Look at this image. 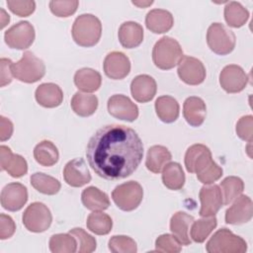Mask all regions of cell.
Returning <instances> with one entry per match:
<instances>
[{"mask_svg": "<svg viewBox=\"0 0 253 253\" xmlns=\"http://www.w3.org/2000/svg\"><path fill=\"white\" fill-rule=\"evenodd\" d=\"M13 129L14 127H13L12 122L9 119L1 116L0 117V140L5 141L9 139L13 134Z\"/></svg>", "mask_w": 253, "mask_h": 253, "instance_id": "c3c4849f", "label": "cell"}, {"mask_svg": "<svg viewBox=\"0 0 253 253\" xmlns=\"http://www.w3.org/2000/svg\"><path fill=\"white\" fill-rule=\"evenodd\" d=\"M49 250L52 253H74L77 250V240L70 233H57L49 238Z\"/></svg>", "mask_w": 253, "mask_h": 253, "instance_id": "d590c367", "label": "cell"}, {"mask_svg": "<svg viewBox=\"0 0 253 253\" xmlns=\"http://www.w3.org/2000/svg\"><path fill=\"white\" fill-rule=\"evenodd\" d=\"M222 176V168L218 166L214 161H211L205 169L197 174L198 180L205 184L211 185Z\"/></svg>", "mask_w": 253, "mask_h": 253, "instance_id": "7bdbcfd3", "label": "cell"}, {"mask_svg": "<svg viewBox=\"0 0 253 253\" xmlns=\"http://www.w3.org/2000/svg\"><path fill=\"white\" fill-rule=\"evenodd\" d=\"M183 115L190 126L195 127L200 126L206 119V103L200 97L192 96L187 98L183 105Z\"/></svg>", "mask_w": 253, "mask_h": 253, "instance_id": "44dd1931", "label": "cell"}, {"mask_svg": "<svg viewBox=\"0 0 253 253\" xmlns=\"http://www.w3.org/2000/svg\"><path fill=\"white\" fill-rule=\"evenodd\" d=\"M12 60L9 58H4L2 57L0 59V66H1V87H4L8 84L11 83L12 81Z\"/></svg>", "mask_w": 253, "mask_h": 253, "instance_id": "7dc6e473", "label": "cell"}, {"mask_svg": "<svg viewBox=\"0 0 253 253\" xmlns=\"http://www.w3.org/2000/svg\"><path fill=\"white\" fill-rule=\"evenodd\" d=\"M24 226L31 232L45 231L51 224L52 215L49 209L41 202L32 203L25 210L22 216Z\"/></svg>", "mask_w": 253, "mask_h": 253, "instance_id": "ba28073f", "label": "cell"}, {"mask_svg": "<svg viewBox=\"0 0 253 253\" xmlns=\"http://www.w3.org/2000/svg\"><path fill=\"white\" fill-rule=\"evenodd\" d=\"M253 215V203L246 195L237 197L225 211V222L239 225L248 222Z\"/></svg>", "mask_w": 253, "mask_h": 253, "instance_id": "9a60e30c", "label": "cell"}, {"mask_svg": "<svg viewBox=\"0 0 253 253\" xmlns=\"http://www.w3.org/2000/svg\"><path fill=\"white\" fill-rule=\"evenodd\" d=\"M157 91L156 81L147 74L135 76L130 83V93L133 99L139 103L151 101Z\"/></svg>", "mask_w": 253, "mask_h": 253, "instance_id": "d6986e66", "label": "cell"}, {"mask_svg": "<svg viewBox=\"0 0 253 253\" xmlns=\"http://www.w3.org/2000/svg\"><path fill=\"white\" fill-rule=\"evenodd\" d=\"M206 249L209 253H244L247 243L231 230L221 228L210 238Z\"/></svg>", "mask_w": 253, "mask_h": 253, "instance_id": "5b68a950", "label": "cell"}, {"mask_svg": "<svg viewBox=\"0 0 253 253\" xmlns=\"http://www.w3.org/2000/svg\"><path fill=\"white\" fill-rule=\"evenodd\" d=\"M201 201V210L199 214L202 217L213 216L223 205L222 193L217 185L204 186L199 193Z\"/></svg>", "mask_w": 253, "mask_h": 253, "instance_id": "5bb4252c", "label": "cell"}, {"mask_svg": "<svg viewBox=\"0 0 253 253\" xmlns=\"http://www.w3.org/2000/svg\"><path fill=\"white\" fill-rule=\"evenodd\" d=\"M36 33L34 26L28 21H20L13 25L4 34L6 44L15 49H26L35 41Z\"/></svg>", "mask_w": 253, "mask_h": 253, "instance_id": "9c48e42d", "label": "cell"}, {"mask_svg": "<svg viewBox=\"0 0 253 253\" xmlns=\"http://www.w3.org/2000/svg\"><path fill=\"white\" fill-rule=\"evenodd\" d=\"M12 155H13V152L10 147H8L6 145L0 146V166H1L2 171L5 170L6 164Z\"/></svg>", "mask_w": 253, "mask_h": 253, "instance_id": "681fc988", "label": "cell"}, {"mask_svg": "<svg viewBox=\"0 0 253 253\" xmlns=\"http://www.w3.org/2000/svg\"><path fill=\"white\" fill-rule=\"evenodd\" d=\"M74 84L79 90L85 93H92L100 88L102 84V77L97 70L84 67L75 72Z\"/></svg>", "mask_w": 253, "mask_h": 253, "instance_id": "d4e9b609", "label": "cell"}, {"mask_svg": "<svg viewBox=\"0 0 253 253\" xmlns=\"http://www.w3.org/2000/svg\"><path fill=\"white\" fill-rule=\"evenodd\" d=\"M155 112L157 117L163 123H174L179 117V103L171 96H160L155 101Z\"/></svg>", "mask_w": 253, "mask_h": 253, "instance_id": "4316f807", "label": "cell"}, {"mask_svg": "<svg viewBox=\"0 0 253 253\" xmlns=\"http://www.w3.org/2000/svg\"><path fill=\"white\" fill-rule=\"evenodd\" d=\"M109 249L113 253H135L137 246L135 241L126 235H114L109 240Z\"/></svg>", "mask_w": 253, "mask_h": 253, "instance_id": "74e56055", "label": "cell"}, {"mask_svg": "<svg viewBox=\"0 0 253 253\" xmlns=\"http://www.w3.org/2000/svg\"><path fill=\"white\" fill-rule=\"evenodd\" d=\"M249 18L248 10L239 2L230 1L224 7V19L229 27L240 28Z\"/></svg>", "mask_w": 253, "mask_h": 253, "instance_id": "1f68e13d", "label": "cell"}, {"mask_svg": "<svg viewBox=\"0 0 253 253\" xmlns=\"http://www.w3.org/2000/svg\"><path fill=\"white\" fill-rule=\"evenodd\" d=\"M81 201L84 207L90 211H105L110 207V200L106 193L91 186L83 190Z\"/></svg>", "mask_w": 253, "mask_h": 253, "instance_id": "83f0119b", "label": "cell"}, {"mask_svg": "<svg viewBox=\"0 0 253 253\" xmlns=\"http://www.w3.org/2000/svg\"><path fill=\"white\" fill-rule=\"evenodd\" d=\"M1 206L9 211H20L28 201V191L21 183L7 184L1 191Z\"/></svg>", "mask_w": 253, "mask_h": 253, "instance_id": "4fadbf2b", "label": "cell"}, {"mask_svg": "<svg viewBox=\"0 0 253 253\" xmlns=\"http://www.w3.org/2000/svg\"><path fill=\"white\" fill-rule=\"evenodd\" d=\"M98 98L95 95L76 92L71 99V109L79 117H89L98 108Z\"/></svg>", "mask_w": 253, "mask_h": 253, "instance_id": "f1b7e54d", "label": "cell"}, {"mask_svg": "<svg viewBox=\"0 0 253 253\" xmlns=\"http://www.w3.org/2000/svg\"><path fill=\"white\" fill-rule=\"evenodd\" d=\"M220 187L222 190L223 205L227 206L242 194L244 190V183L239 177L228 176L221 181Z\"/></svg>", "mask_w": 253, "mask_h": 253, "instance_id": "8d00e7d4", "label": "cell"}, {"mask_svg": "<svg viewBox=\"0 0 253 253\" xmlns=\"http://www.w3.org/2000/svg\"><path fill=\"white\" fill-rule=\"evenodd\" d=\"M69 233L76 238L79 244V253H91L95 251L97 246L96 239L92 235L87 233L84 229L80 227H75L70 229Z\"/></svg>", "mask_w": 253, "mask_h": 253, "instance_id": "f35d334b", "label": "cell"}, {"mask_svg": "<svg viewBox=\"0 0 253 253\" xmlns=\"http://www.w3.org/2000/svg\"><path fill=\"white\" fill-rule=\"evenodd\" d=\"M79 2L77 0H68V1H57L52 0L49 2V9L53 15L60 18H66L73 15L77 8Z\"/></svg>", "mask_w": 253, "mask_h": 253, "instance_id": "60d3db41", "label": "cell"}, {"mask_svg": "<svg viewBox=\"0 0 253 253\" xmlns=\"http://www.w3.org/2000/svg\"><path fill=\"white\" fill-rule=\"evenodd\" d=\"M178 76L188 85H199L206 79L204 63L193 56H183L178 64Z\"/></svg>", "mask_w": 253, "mask_h": 253, "instance_id": "8fae6325", "label": "cell"}, {"mask_svg": "<svg viewBox=\"0 0 253 253\" xmlns=\"http://www.w3.org/2000/svg\"><path fill=\"white\" fill-rule=\"evenodd\" d=\"M162 182L169 190L182 189L185 184V174L182 166L177 162H169L162 170Z\"/></svg>", "mask_w": 253, "mask_h": 253, "instance_id": "4dcf8cb0", "label": "cell"}, {"mask_svg": "<svg viewBox=\"0 0 253 253\" xmlns=\"http://www.w3.org/2000/svg\"><path fill=\"white\" fill-rule=\"evenodd\" d=\"M6 3L9 10L19 17H28L33 14L36 9L35 1L31 0H8Z\"/></svg>", "mask_w": 253, "mask_h": 253, "instance_id": "ee69618b", "label": "cell"}, {"mask_svg": "<svg viewBox=\"0 0 253 253\" xmlns=\"http://www.w3.org/2000/svg\"><path fill=\"white\" fill-rule=\"evenodd\" d=\"M184 161L188 172L198 174L213 160L211 152L208 146L196 143L187 149Z\"/></svg>", "mask_w": 253, "mask_h": 253, "instance_id": "e0dca14e", "label": "cell"}, {"mask_svg": "<svg viewBox=\"0 0 253 253\" xmlns=\"http://www.w3.org/2000/svg\"><path fill=\"white\" fill-rule=\"evenodd\" d=\"M34 158L42 166H53L59 158L58 149L50 140H42L34 148Z\"/></svg>", "mask_w": 253, "mask_h": 253, "instance_id": "f546056e", "label": "cell"}, {"mask_svg": "<svg viewBox=\"0 0 253 253\" xmlns=\"http://www.w3.org/2000/svg\"><path fill=\"white\" fill-rule=\"evenodd\" d=\"M216 225H217V219L215 215L203 217L196 221L194 220L190 230V235L192 240L197 243L204 242L211 233V231L216 227Z\"/></svg>", "mask_w": 253, "mask_h": 253, "instance_id": "e575fe53", "label": "cell"}, {"mask_svg": "<svg viewBox=\"0 0 253 253\" xmlns=\"http://www.w3.org/2000/svg\"><path fill=\"white\" fill-rule=\"evenodd\" d=\"M143 157V144L137 132L124 125H108L89 139L86 158L101 178L116 181L130 176Z\"/></svg>", "mask_w": 253, "mask_h": 253, "instance_id": "6da1fadb", "label": "cell"}, {"mask_svg": "<svg viewBox=\"0 0 253 253\" xmlns=\"http://www.w3.org/2000/svg\"><path fill=\"white\" fill-rule=\"evenodd\" d=\"M107 108L109 114L118 120L133 122L138 117V107L127 96L122 94L110 97Z\"/></svg>", "mask_w": 253, "mask_h": 253, "instance_id": "7c38bea8", "label": "cell"}, {"mask_svg": "<svg viewBox=\"0 0 253 253\" xmlns=\"http://www.w3.org/2000/svg\"><path fill=\"white\" fill-rule=\"evenodd\" d=\"M31 185L40 193L44 195H55L59 192L61 185L60 182L44 173L36 172L31 178Z\"/></svg>", "mask_w": 253, "mask_h": 253, "instance_id": "d6a6232c", "label": "cell"}, {"mask_svg": "<svg viewBox=\"0 0 253 253\" xmlns=\"http://www.w3.org/2000/svg\"><path fill=\"white\" fill-rule=\"evenodd\" d=\"M5 170L8 172V174L11 177L20 178L27 174L28 164L26 159L23 156L13 153V155L11 156V158L6 164Z\"/></svg>", "mask_w": 253, "mask_h": 253, "instance_id": "b9f144b4", "label": "cell"}, {"mask_svg": "<svg viewBox=\"0 0 253 253\" xmlns=\"http://www.w3.org/2000/svg\"><path fill=\"white\" fill-rule=\"evenodd\" d=\"M118 38L125 48L137 47L143 41V29L136 22H125L119 28Z\"/></svg>", "mask_w": 253, "mask_h": 253, "instance_id": "7402d4cb", "label": "cell"}, {"mask_svg": "<svg viewBox=\"0 0 253 253\" xmlns=\"http://www.w3.org/2000/svg\"><path fill=\"white\" fill-rule=\"evenodd\" d=\"M133 5H135V6H137V7H139V8H146V7H148V6H150L152 3H153V1H132L131 2Z\"/></svg>", "mask_w": 253, "mask_h": 253, "instance_id": "816d5d0a", "label": "cell"}, {"mask_svg": "<svg viewBox=\"0 0 253 253\" xmlns=\"http://www.w3.org/2000/svg\"><path fill=\"white\" fill-rule=\"evenodd\" d=\"M0 11H1V27H0V28L3 29V28L9 23L10 17H9V15L5 12V10H4L3 8H1Z\"/></svg>", "mask_w": 253, "mask_h": 253, "instance_id": "f907efd6", "label": "cell"}, {"mask_svg": "<svg viewBox=\"0 0 253 253\" xmlns=\"http://www.w3.org/2000/svg\"><path fill=\"white\" fill-rule=\"evenodd\" d=\"M112 199L122 211H131L140 205L143 199V189L138 182L128 181L114 189Z\"/></svg>", "mask_w": 253, "mask_h": 253, "instance_id": "52a82bcc", "label": "cell"}, {"mask_svg": "<svg viewBox=\"0 0 253 253\" xmlns=\"http://www.w3.org/2000/svg\"><path fill=\"white\" fill-rule=\"evenodd\" d=\"M174 24L172 14L164 9L150 10L145 17L146 28L154 34H163L168 32Z\"/></svg>", "mask_w": 253, "mask_h": 253, "instance_id": "603a6c76", "label": "cell"}, {"mask_svg": "<svg viewBox=\"0 0 253 253\" xmlns=\"http://www.w3.org/2000/svg\"><path fill=\"white\" fill-rule=\"evenodd\" d=\"M194 217L185 211L175 212L170 219V230L182 245H190L189 228L193 223Z\"/></svg>", "mask_w": 253, "mask_h": 253, "instance_id": "cb8c5ba5", "label": "cell"}, {"mask_svg": "<svg viewBox=\"0 0 253 253\" xmlns=\"http://www.w3.org/2000/svg\"><path fill=\"white\" fill-rule=\"evenodd\" d=\"M155 250L165 253H178L182 250V244L172 234H161L155 240Z\"/></svg>", "mask_w": 253, "mask_h": 253, "instance_id": "ab89813d", "label": "cell"}, {"mask_svg": "<svg viewBox=\"0 0 253 253\" xmlns=\"http://www.w3.org/2000/svg\"><path fill=\"white\" fill-rule=\"evenodd\" d=\"M11 69L13 76L25 83H35L45 74L43 61L32 51H25L19 61L12 63Z\"/></svg>", "mask_w": 253, "mask_h": 253, "instance_id": "277c9868", "label": "cell"}, {"mask_svg": "<svg viewBox=\"0 0 253 253\" xmlns=\"http://www.w3.org/2000/svg\"><path fill=\"white\" fill-rule=\"evenodd\" d=\"M63 178L66 184L79 188L91 181V174L83 158H74L66 163L63 169Z\"/></svg>", "mask_w": 253, "mask_h": 253, "instance_id": "ac0fdd59", "label": "cell"}, {"mask_svg": "<svg viewBox=\"0 0 253 253\" xmlns=\"http://www.w3.org/2000/svg\"><path fill=\"white\" fill-rule=\"evenodd\" d=\"M16 230V224L13 218L5 213L0 214V239L5 240L13 236Z\"/></svg>", "mask_w": 253, "mask_h": 253, "instance_id": "bcb514c9", "label": "cell"}, {"mask_svg": "<svg viewBox=\"0 0 253 253\" xmlns=\"http://www.w3.org/2000/svg\"><path fill=\"white\" fill-rule=\"evenodd\" d=\"M103 68L109 78L121 80L128 75L130 71V61L124 52L112 51L106 55Z\"/></svg>", "mask_w": 253, "mask_h": 253, "instance_id": "2e32d148", "label": "cell"}, {"mask_svg": "<svg viewBox=\"0 0 253 253\" xmlns=\"http://www.w3.org/2000/svg\"><path fill=\"white\" fill-rule=\"evenodd\" d=\"M207 42L211 51L218 55L230 53L236 43L234 33L221 23H212L207 32Z\"/></svg>", "mask_w": 253, "mask_h": 253, "instance_id": "8992f818", "label": "cell"}, {"mask_svg": "<svg viewBox=\"0 0 253 253\" xmlns=\"http://www.w3.org/2000/svg\"><path fill=\"white\" fill-rule=\"evenodd\" d=\"M71 35L74 42L83 47H91L98 43L102 35V24L93 14L79 15L72 26Z\"/></svg>", "mask_w": 253, "mask_h": 253, "instance_id": "7a4b0ae2", "label": "cell"}, {"mask_svg": "<svg viewBox=\"0 0 253 253\" xmlns=\"http://www.w3.org/2000/svg\"><path fill=\"white\" fill-rule=\"evenodd\" d=\"M248 75L243 68L236 64H229L219 73V84L227 93H239L248 83Z\"/></svg>", "mask_w": 253, "mask_h": 253, "instance_id": "30bf717a", "label": "cell"}, {"mask_svg": "<svg viewBox=\"0 0 253 253\" xmlns=\"http://www.w3.org/2000/svg\"><path fill=\"white\" fill-rule=\"evenodd\" d=\"M235 131L242 140L252 142L253 137V117L251 115L241 117L235 127Z\"/></svg>", "mask_w": 253, "mask_h": 253, "instance_id": "f6af8a7d", "label": "cell"}, {"mask_svg": "<svg viewBox=\"0 0 253 253\" xmlns=\"http://www.w3.org/2000/svg\"><path fill=\"white\" fill-rule=\"evenodd\" d=\"M86 225L91 232L97 235H106L112 230L113 220L109 214L96 211L88 215Z\"/></svg>", "mask_w": 253, "mask_h": 253, "instance_id": "836d02e7", "label": "cell"}, {"mask_svg": "<svg viewBox=\"0 0 253 253\" xmlns=\"http://www.w3.org/2000/svg\"><path fill=\"white\" fill-rule=\"evenodd\" d=\"M183 49L180 43L171 37H162L152 49V60L156 67L169 70L179 64L183 58Z\"/></svg>", "mask_w": 253, "mask_h": 253, "instance_id": "3957f363", "label": "cell"}, {"mask_svg": "<svg viewBox=\"0 0 253 253\" xmlns=\"http://www.w3.org/2000/svg\"><path fill=\"white\" fill-rule=\"evenodd\" d=\"M171 159L172 155L167 147L163 145H153L147 150L145 166L150 172L158 174L162 172L163 168Z\"/></svg>", "mask_w": 253, "mask_h": 253, "instance_id": "484cf974", "label": "cell"}, {"mask_svg": "<svg viewBox=\"0 0 253 253\" xmlns=\"http://www.w3.org/2000/svg\"><path fill=\"white\" fill-rule=\"evenodd\" d=\"M35 98L43 108H55L62 103L63 92L57 84L42 83L36 89Z\"/></svg>", "mask_w": 253, "mask_h": 253, "instance_id": "ffe728a7", "label": "cell"}]
</instances>
